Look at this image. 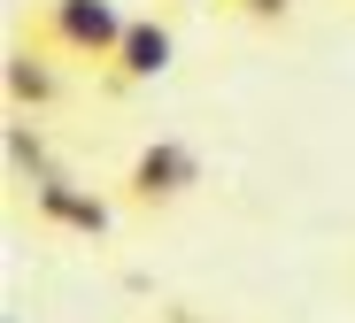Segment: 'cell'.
Masks as SVG:
<instances>
[{
	"instance_id": "obj_3",
	"label": "cell",
	"mask_w": 355,
	"mask_h": 323,
	"mask_svg": "<svg viewBox=\"0 0 355 323\" xmlns=\"http://www.w3.org/2000/svg\"><path fill=\"white\" fill-rule=\"evenodd\" d=\"M170 54H178V31L162 24V16H132L124 24V39H116V54L101 62V93H139V85H155L162 70H170Z\"/></svg>"
},
{
	"instance_id": "obj_5",
	"label": "cell",
	"mask_w": 355,
	"mask_h": 323,
	"mask_svg": "<svg viewBox=\"0 0 355 323\" xmlns=\"http://www.w3.org/2000/svg\"><path fill=\"white\" fill-rule=\"evenodd\" d=\"M0 85H8V108H54L62 100V70H54V54L39 46V39H24L16 54H8V70H0Z\"/></svg>"
},
{
	"instance_id": "obj_1",
	"label": "cell",
	"mask_w": 355,
	"mask_h": 323,
	"mask_svg": "<svg viewBox=\"0 0 355 323\" xmlns=\"http://www.w3.org/2000/svg\"><path fill=\"white\" fill-rule=\"evenodd\" d=\"M124 8L116 0H39V16H31V39L46 54H62V62H85V70H101V62L116 54V39H124Z\"/></svg>"
},
{
	"instance_id": "obj_4",
	"label": "cell",
	"mask_w": 355,
	"mask_h": 323,
	"mask_svg": "<svg viewBox=\"0 0 355 323\" xmlns=\"http://www.w3.org/2000/svg\"><path fill=\"white\" fill-rule=\"evenodd\" d=\"M31 216L46 223V231H70V239H108V223H116V208L101 201V192H85V185H70V177H31Z\"/></svg>"
},
{
	"instance_id": "obj_8",
	"label": "cell",
	"mask_w": 355,
	"mask_h": 323,
	"mask_svg": "<svg viewBox=\"0 0 355 323\" xmlns=\"http://www.w3.org/2000/svg\"><path fill=\"white\" fill-rule=\"evenodd\" d=\"M170 8H209V0H170Z\"/></svg>"
},
{
	"instance_id": "obj_6",
	"label": "cell",
	"mask_w": 355,
	"mask_h": 323,
	"mask_svg": "<svg viewBox=\"0 0 355 323\" xmlns=\"http://www.w3.org/2000/svg\"><path fill=\"white\" fill-rule=\"evenodd\" d=\"M8 162H16L24 177H46V139L24 131V123H8Z\"/></svg>"
},
{
	"instance_id": "obj_9",
	"label": "cell",
	"mask_w": 355,
	"mask_h": 323,
	"mask_svg": "<svg viewBox=\"0 0 355 323\" xmlns=\"http://www.w3.org/2000/svg\"><path fill=\"white\" fill-rule=\"evenodd\" d=\"M162 323H201V315H162Z\"/></svg>"
},
{
	"instance_id": "obj_7",
	"label": "cell",
	"mask_w": 355,
	"mask_h": 323,
	"mask_svg": "<svg viewBox=\"0 0 355 323\" xmlns=\"http://www.w3.org/2000/svg\"><path fill=\"white\" fill-rule=\"evenodd\" d=\"M216 8H224V16H240V24H286L302 0H216Z\"/></svg>"
},
{
	"instance_id": "obj_2",
	"label": "cell",
	"mask_w": 355,
	"mask_h": 323,
	"mask_svg": "<svg viewBox=\"0 0 355 323\" xmlns=\"http://www.w3.org/2000/svg\"><path fill=\"white\" fill-rule=\"evenodd\" d=\"M193 185H201V154H193L186 139H147V147L124 162V177H116L124 208H139V216H162V208H178Z\"/></svg>"
}]
</instances>
